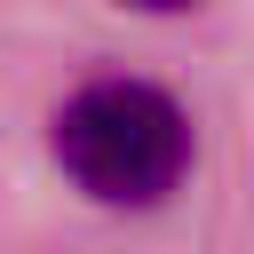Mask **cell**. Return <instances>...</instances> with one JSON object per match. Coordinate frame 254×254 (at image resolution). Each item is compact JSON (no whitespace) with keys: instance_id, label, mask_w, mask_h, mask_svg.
Here are the masks:
<instances>
[{"instance_id":"cell-1","label":"cell","mask_w":254,"mask_h":254,"mask_svg":"<svg viewBox=\"0 0 254 254\" xmlns=\"http://www.w3.org/2000/svg\"><path fill=\"white\" fill-rule=\"evenodd\" d=\"M56 167L95 206H159L190 175V119L151 79H87L56 111Z\"/></svg>"},{"instance_id":"cell-2","label":"cell","mask_w":254,"mask_h":254,"mask_svg":"<svg viewBox=\"0 0 254 254\" xmlns=\"http://www.w3.org/2000/svg\"><path fill=\"white\" fill-rule=\"evenodd\" d=\"M127 8H143V16H175V8H190V0H127Z\"/></svg>"}]
</instances>
